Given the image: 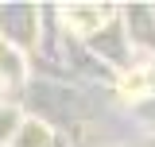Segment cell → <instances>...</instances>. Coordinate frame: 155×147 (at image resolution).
Segmentation results:
<instances>
[{
    "instance_id": "cell-3",
    "label": "cell",
    "mask_w": 155,
    "mask_h": 147,
    "mask_svg": "<svg viewBox=\"0 0 155 147\" xmlns=\"http://www.w3.org/2000/svg\"><path fill=\"white\" fill-rule=\"evenodd\" d=\"M19 58H16V51H8L4 43H0V81H19Z\"/></svg>"
},
{
    "instance_id": "cell-4",
    "label": "cell",
    "mask_w": 155,
    "mask_h": 147,
    "mask_svg": "<svg viewBox=\"0 0 155 147\" xmlns=\"http://www.w3.org/2000/svg\"><path fill=\"white\" fill-rule=\"evenodd\" d=\"M27 128H31V132H27V139H23V147H43V143H47V132L39 128V124H27Z\"/></svg>"
},
{
    "instance_id": "cell-2",
    "label": "cell",
    "mask_w": 155,
    "mask_h": 147,
    "mask_svg": "<svg viewBox=\"0 0 155 147\" xmlns=\"http://www.w3.org/2000/svg\"><path fill=\"white\" fill-rule=\"evenodd\" d=\"M124 93H132V97H140V93H155V66L151 70H136L124 77Z\"/></svg>"
},
{
    "instance_id": "cell-1",
    "label": "cell",
    "mask_w": 155,
    "mask_h": 147,
    "mask_svg": "<svg viewBox=\"0 0 155 147\" xmlns=\"http://www.w3.org/2000/svg\"><path fill=\"white\" fill-rule=\"evenodd\" d=\"M101 19H105V12L101 8H70L66 12V23L74 27V31H93V27H101Z\"/></svg>"
}]
</instances>
